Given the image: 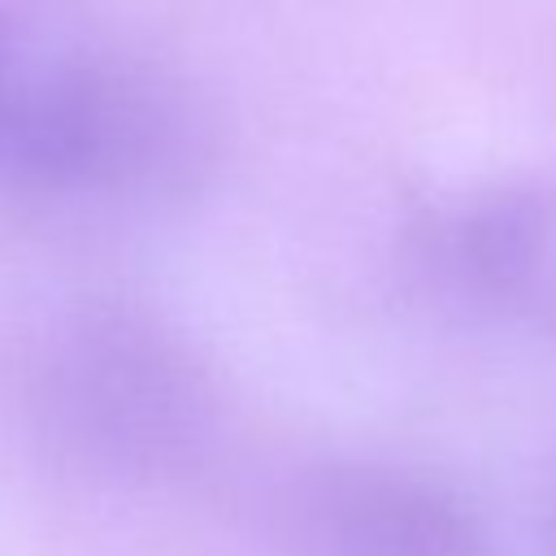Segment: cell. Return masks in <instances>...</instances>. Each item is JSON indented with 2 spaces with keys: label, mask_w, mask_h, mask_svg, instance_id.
<instances>
[{
  "label": "cell",
  "mask_w": 556,
  "mask_h": 556,
  "mask_svg": "<svg viewBox=\"0 0 556 556\" xmlns=\"http://www.w3.org/2000/svg\"><path fill=\"white\" fill-rule=\"evenodd\" d=\"M421 248L473 308L556 334V174L456 191L426 217Z\"/></svg>",
  "instance_id": "3957f363"
},
{
  "label": "cell",
  "mask_w": 556,
  "mask_h": 556,
  "mask_svg": "<svg viewBox=\"0 0 556 556\" xmlns=\"http://www.w3.org/2000/svg\"><path fill=\"white\" fill-rule=\"evenodd\" d=\"M43 430L104 469L178 465L213 421V387L187 343L135 308L65 317L35 365Z\"/></svg>",
  "instance_id": "7a4b0ae2"
},
{
  "label": "cell",
  "mask_w": 556,
  "mask_h": 556,
  "mask_svg": "<svg viewBox=\"0 0 556 556\" xmlns=\"http://www.w3.org/2000/svg\"><path fill=\"white\" fill-rule=\"evenodd\" d=\"M217 165L204 96L96 0H0V182L178 200Z\"/></svg>",
  "instance_id": "6da1fadb"
},
{
  "label": "cell",
  "mask_w": 556,
  "mask_h": 556,
  "mask_svg": "<svg viewBox=\"0 0 556 556\" xmlns=\"http://www.w3.org/2000/svg\"><path fill=\"white\" fill-rule=\"evenodd\" d=\"M291 539L300 556H491L460 495L391 465H330L304 478Z\"/></svg>",
  "instance_id": "277c9868"
}]
</instances>
